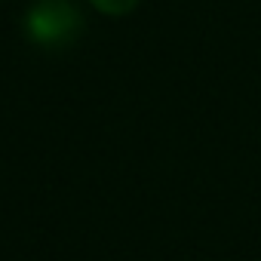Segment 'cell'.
<instances>
[{"label": "cell", "instance_id": "cell-1", "mask_svg": "<svg viewBox=\"0 0 261 261\" xmlns=\"http://www.w3.org/2000/svg\"><path fill=\"white\" fill-rule=\"evenodd\" d=\"M25 31L37 46H71L83 31V13L74 0H34L25 13Z\"/></svg>", "mask_w": 261, "mask_h": 261}, {"label": "cell", "instance_id": "cell-2", "mask_svg": "<svg viewBox=\"0 0 261 261\" xmlns=\"http://www.w3.org/2000/svg\"><path fill=\"white\" fill-rule=\"evenodd\" d=\"M89 4H92L98 13L120 19V16H129V13H133V10L139 7V0H89Z\"/></svg>", "mask_w": 261, "mask_h": 261}]
</instances>
